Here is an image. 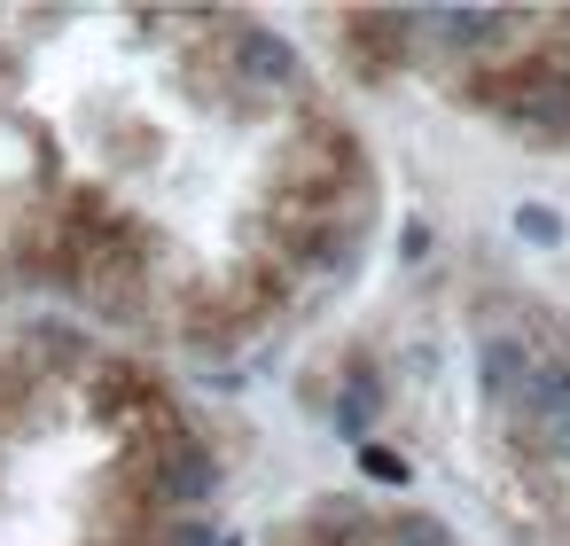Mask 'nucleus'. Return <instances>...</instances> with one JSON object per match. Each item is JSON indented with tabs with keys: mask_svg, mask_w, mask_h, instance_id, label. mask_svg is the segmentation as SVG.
<instances>
[{
	"mask_svg": "<svg viewBox=\"0 0 570 546\" xmlns=\"http://www.w3.org/2000/svg\"><path fill=\"white\" fill-rule=\"evenodd\" d=\"M235 63H243V79H266V87L297 79V56H289L274 32H243V40H235Z\"/></svg>",
	"mask_w": 570,
	"mask_h": 546,
	"instance_id": "obj_3",
	"label": "nucleus"
},
{
	"mask_svg": "<svg viewBox=\"0 0 570 546\" xmlns=\"http://www.w3.org/2000/svg\"><path fill=\"white\" fill-rule=\"evenodd\" d=\"M469 95H476L484 110H508V118L531 126V133H562V126H570V63H562V56H515V63L484 71Z\"/></svg>",
	"mask_w": 570,
	"mask_h": 546,
	"instance_id": "obj_1",
	"label": "nucleus"
},
{
	"mask_svg": "<svg viewBox=\"0 0 570 546\" xmlns=\"http://www.w3.org/2000/svg\"><path fill=\"white\" fill-rule=\"evenodd\" d=\"M336 414H344V429H367V414H375V375H352Z\"/></svg>",
	"mask_w": 570,
	"mask_h": 546,
	"instance_id": "obj_6",
	"label": "nucleus"
},
{
	"mask_svg": "<svg viewBox=\"0 0 570 546\" xmlns=\"http://www.w3.org/2000/svg\"><path fill=\"white\" fill-rule=\"evenodd\" d=\"M562 32H570V17H562Z\"/></svg>",
	"mask_w": 570,
	"mask_h": 546,
	"instance_id": "obj_9",
	"label": "nucleus"
},
{
	"mask_svg": "<svg viewBox=\"0 0 570 546\" xmlns=\"http://www.w3.org/2000/svg\"><path fill=\"white\" fill-rule=\"evenodd\" d=\"M515 227H523L531 242H562V219H554V211H539V203H523V211H515Z\"/></svg>",
	"mask_w": 570,
	"mask_h": 546,
	"instance_id": "obj_7",
	"label": "nucleus"
},
{
	"mask_svg": "<svg viewBox=\"0 0 570 546\" xmlns=\"http://www.w3.org/2000/svg\"><path fill=\"white\" fill-rule=\"evenodd\" d=\"M547 437H554V453L570 460V414H554V421H547Z\"/></svg>",
	"mask_w": 570,
	"mask_h": 546,
	"instance_id": "obj_8",
	"label": "nucleus"
},
{
	"mask_svg": "<svg viewBox=\"0 0 570 546\" xmlns=\"http://www.w3.org/2000/svg\"><path fill=\"white\" fill-rule=\"evenodd\" d=\"M430 32H445V40H461V48H492V40L515 32V17H500V9H438Z\"/></svg>",
	"mask_w": 570,
	"mask_h": 546,
	"instance_id": "obj_2",
	"label": "nucleus"
},
{
	"mask_svg": "<svg viewBox=\"0 0 570 546\" xmlns=\"http://www.w3.org/2000/svg\"><path fill=\"white\" fill-rule=\"evenodd\" d=\"M523 375H531V351H523V344H508V336H492V344H484V383H492V390L515 406Z\"/></svg>",
	"mask_w": 570,
	"mask_h": 546,
	"instance_id": "obj_4",
	"label": "nucleus"
},
{
	"mask_svg": "<svg viewBox=\"0 0 570 546\" xmlns=\"http://www.w3.org/2000/svg\"><path fill=\"white\" fill-rule=\"evenodd\" d=\"M383 538H391V546H453V538H445V523H430V515H391V523H383Z\"/></svg>",
	"mask_w": 570,
	"mask_h": 546,
	"instance_id": "obj_5",
	"label": "nucleus"
}]
</instances>
